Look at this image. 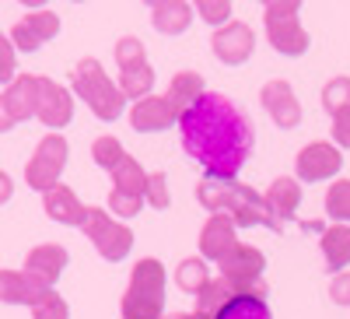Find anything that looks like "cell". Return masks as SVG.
Returning <instances> with one entry per match:
<instances>
[{
	"label": "cell",
	"instance_id": "8992f818",
	"mask_svg": "<svg viewBox=\"0 0 350 319\" xmlns=\"http://www.w3.org/2000/svg\"><path fill=\"white\" fill-rule=\"evenodd\" d=\"M67 155H70L67 140H64L60 133H46V137L39 140V148H36L32 162H28V168H25L28 186L39 190V193H46V190H53V186H60V172L67 168Z\"/></svg>",
	"mask_w": 350,
	"mask_h": 319
},
{
	"label": "cell",
	"instance_id": "83f0119b",
	"mask_svg": "<svg viewBox=\"0 0 350 319\" xmlns=\"http://www.w3.org/2000/svg\"><path fill=\"white\" fill-rule=\"evenodd\" d=\"M144 186H148V172L140 168L137 158H123L120 165L112 168V190H123V193H133V196H144Z\"/></svg>",
	"mask_w": 350,
	"mask_h": 319
},
{
	"label": "cell",
	"instance_id": "74e56055",
	"mask_svg": "<svg viewBox=\"0 0 350 319\" xmlns=\"http://www.w3.org/2000/svg\"><path fill=\"white\" fill-rule=\"evenodd\" d=\"M14 64H18V56H14L11 39L0 36V84H11L14 81Z\"/></svg>",
	"mask_w": 350,
	"mask_h": 319
},
{
	"label": "cell",
	"instance_id": "9c48e42d",
	"mask_svg": "<svg viewBox=\"0 0 350 319\" xmlns=\"http://www.w3.org/2000/svg\"><path fill=\"white\" fill-rule=\"evenodd\" d=\"M262 109L270 112V120L280 127V130H295L301 123V102L291 88V81L277 77V81H267L262 84Z\"/></svg>",
	"mask_w": 350,
	"mask_h": 319
},
{
	"label": "cell",
	"instance_id": "ac0fdd59",
	"mask_svg": "<svg viewBox=\"0 0 350 319\" xmlns=\"http://www.w3.org/2000/svg\"><path fill=\"white\" fill-rule=\"evenodd\" d=\"M267 270V256H262L256 246H235L224 259H221V277L224 281H256Z\"/></svg>",
	"mask_w": 350,
	"mask_h": 319
},
{
	"label": "cell",
	"instance_id": "7402d4cb",
	"mask_svg": "<svg viewBox=\"0 0 350 319\" xmlns=\"http://www.w3.org/2000/svg\"><path fill=\"white\" fill-rule=\"evenodd\" d=\"M151 21L161 36H183L189 21H193V8L186 0H154L151 4Z\"/></svg>",
	"mask_w": 350,
	"mask_h": 319
},
{
	"label": "cell",
	"instance_id": "8fae6325",
	"mask_svg": "<svg viewBox=\"0 0 350 319\" xmlns=\"http://www.w3.org/2000/svg\"><path fill=\"white\" fill-rule=\"evenodd\" d=\"M60 36V18L53 11H32L28 18H21L11 32V46L21 49V53H36L42 42Z\"/></svg>",
	"mask_w": 350,
	"mask_h": 319
},
{
	"label": "cell",
	"instance_id": "7bdbcfd3",
	"mask_svg": "<svg viewBox=\"0 0 350 319\" xmlns=\"http://www.w3.org/2000/svg\"><path fill=\"white\" fill-rule=\"evenodd\" d=\"M161 319H200L196 312H172V316H161Z\"/></svg>",
	"mask_w": 350,
	"mask_h": 319
},
{
	"label": "cell",
	"instance_id": "ab89813d",
	"mask_svg": "<svg viewBox=\"0 0 350 319\" xmlns=\"http://www.w3.org/2000/svg\"><path fill=\"white\" fill-rule=\"evenodd\" d=\"M333 140L336 148H350V109L333 116Z\"/></svg>",
	"mask_w": 350,
	"mask_h": 319
},
{
	"label": "cell",
	"instance_id": "cb8c5ba5",
	"mask_svg": "<svg viewBox=\"0 0 350 319\" xmlns=\"http://www.w3.org/2000/svg\"><path fill=\"white\" fill-rule=\"evenodd\" d=\"M200 95H203V77H200L196 71H179V74L172 77V84H168V95H165V99L175 105V112L183 116V112H186V109H189V105L200 99Z\"/></svg>",
	"mask_w": 350,
	"mask_h": 319
},
{
	"label": "cell",
	"instance_id": "e575fe53",
	"mask_svg": "<svg viewBox=\"0 0 350 319\" xmlns=\"http://www.w3.org/2000/svg\"><path fill=\"white\" fill-rule=\"evenodd\" d=\"M144 200H148L154 211H168L172 196H168V179L161 176V172H151V176H148V186H144Z\"/></svg>",
	"mask_w": 350,
	"mask_h": 319
},
{
	"label": "cell",
	"instance_id": "4316f807",
	"mask_svg": "<svg viewBox=\"0 0 350 319\" xmlns=\"http://www.w3.org/2000/svg\"><path fill=\"white\" fill-rule=\"evenodd\" d=\"M207 281H211V270H207V259L203 256H189L175 267V284H179V292H186V295H200Z\"/></svg>",
	"mask_w": 350,
	"mask_h": 319
},
{
	"label": "cell",
	"instance_id": "f35d334b",
	"mask_svg": "<svg viewBox=\"0 0 350 319\" xmlns=\"http://www.w3.org/2000/svg\"><path fill=\"white\" fill-rule=\"evenodd\" d=\"M329 298H333L336 305H350V274H347V270L333 274V284H329Z\"/></svg>",
	"mask_w": 350,
	"mask_h": 319
},
{
	"label": "cell",
	"instance_id": "b9f144b4",
	"mask_svg": "<svg viewBox=\"0 0 350 319\" xmlns=\"http://www.w3.org/2000/svg\"><path fill=\"white\" fill-rule=\"evenodd\" d=\"M18 123L11 120V112H8V105H4V95H0V133H8V130H14Z\"/></svg>",
	"mask_w": 350,
	"mask_h": 319
},
{
	"label": "cell",
	"instance_id": "2e32d148",
	"mask_svg": "<svg viewBox=\"0 0 350 319\" xmlns=\"http://www.w3.org/2000/svg\"><path fill=\"white\" fill-rule=\"evenodd\" d=\"M228 218L235 221V228H252V225L277 228L273 218H270V211H267V204H262V193H256V190L245 186V183H239V193H235V200H231Z\"/></svg>",
	"mask_w": 350,
	"mask_h": 319
},
{
	"label": "cell",
	"instance_id": "836d02e7",
	"mask_svg": "<svg viewBox=\"0 0 350 319\" xmlns=\"http://www.w3.org/2000/svg\"><path fill=\"white\" fill-rule=\"evenodd\" d=\"M207 25H214V28H221V25H228L231 21V0H200V4L193 8Z\"/></svg>",
	"mask_w": 350,
	"mask_h": 319
},
{
	"label": "cell",
	"instance_id": "8d00e7d4",
	"mask_svg": "<svg viewBox=\"0 0 350 319\" xmlns=\"http://www.w3.org/2000/svg\"><path fill=\"white\" fill-rule=\"evenodd\" d=\"M109 207H112V214H120V218H133V214H140V207H144V196L112 190V193H109Z\"/></svg>",
	"mask_w": 350,
	"mask_h": 319
},
{
	"label": "cell",
	"instance_id": "ffe728a7",
	"mask_svg": "<svg viewBox=\"0 0 350 319\" xmlns=\"http://www.w3.org/2000/svg\"><path fill=\"white\" fill-rule=\"evenodd\" d=\"M42 207H46V214H49L56 225H81V221H84V211H88L70 186H53V190H46Z\"/></svg>",
	"mask_w": 350,
	"mask_h": 319
},
{
	"label": "cell",
	"instance_id": "f1b7e54d",
	"mask_svg": "<svg viewBox=\"0 0 350 319\" xmlns=\"http://www.w3.org/2000/svg\"><path fill=\"white\" fill-rule=\"evenodd\" d=\"M214 319H273L267 302H259V298H249V295H235L231 298Z\"/></svg>",
	"mask_w": 350,
	"mask_h": 319
},
{
	"label": "cell",
	"instance_id": "7a4b0ae2",
	"mask_svg": "<svg viewBox=\"0 0 350 319\" xmlns=\"http://www.w3.org/2000/svg\"><path fill=\"white\" fill-rule=\"evenodd\" d=\"M70 84L98 120L109 123V120H120L123 116L126 99L120 92V84H112V77L102 71V64L95 60V56H84V60L70 71Z\"/></svg>",
	"mask_w": 350,
	"mask_h": 319
},
{
	"label": "cell",
	"instance_id": "6da1fadb",
	"mask_svg": "<svg viewBox=\"0 0 350 319\" xmlns=\"http://www.w3.org/2000/svg\"><path fill=\"white\" fill-rule=\"evenodd\" d=\"M179 133L186 155L200 162L211 179H235L256 144L249 116L217 92H203L179 116Z\"/></svg>",
	"mask_w": 350,
	"mask_h": 319
},
{
	"label": "cell",
	"instance_id": "d590c367",
	"mask_svg": "<svg viewBox=\"0 0 350 319\" xmlns=\"http://www.w3.org/2000/svg\"><path fill=\"white\" fill-rule=\"evenodd\" d=\"M148 56H144V42L133 39V36H123L120 42H116V64H120V71L133 67V64H144Z\"/></svg>",
	"mask_w": 350,
	"mask_h": 319
},
{
	"label": "cell",
	"instance_id": "4dcf8cb0",
	"mask_svg": "<svg viewBox=\"0 0 350 319\" xmlns=\"http://www.w3.org/2000/svg\"><path fill=\"white\" fill-rule=\"evenodd\" d=\"M323 105H326V112H343V109H350V77H333V81H326V88H323Z\"/></svg>",
	"mask_w": 350,
	"mask_h": 319
},
{
	"label": "cell",
	"instance_id": "60d3db41",
	"mask_svg": "<svg viewBox=\"0 0 350 319\" xmlns=\"http://www.w3.org/2000/svg\"><path fill=\"white\" fill-rule=\"evenodd\" d=\"M11 196H14V183H11L8 172H0V204H8Z\"/></svg>",
	"mask_w": 350,
	"mask_h": 319
},
{
	"label": "cell",
	"instance_id": "9a60e30c",
	"mask_svg": "<svg viewBox=\"0 0 350 319\" xmlns=\"http://www.w3.org/2000/svg\"><path fill=\"white\" fill-rule=\"evenodd\" d=\"M46 292H49V288L42 281H36L32 274H25V270H0V302L32 309Z\"/></svg>",
	"mask_w": 350,
	"mask_h": 319
},
{
	"label": "cell",
	"instance_id": "7c38bea8",
	"mask_svg": "<svg viewBox=\"0 0 350 319\" xmlns=\"http://www.w3.org/2000/svg\"><path fill=\"white\" fill-rule=\"evenodd\" d=\"M172 123H179V112H175V105L165 95H148V99L133 102L130 109V127L137 133H161Z\"/></svg>",
	"mask_w": 350,
	"mask_h": 319
},
{
	"label": "cell",
	"instance_id": "5b68a950",
	"mask_svg": "<svg viewBox=\"0 0 350 319\" xmlns=\"http://www.w3.org/2000/svg\"><path fill=\"white\" fill-rule=\"evenodd\" d=\"M81 228H84V235L95 242L98 256L109 259V264H120V259H126V253L133 249V231L120 221H112L102 207H88Z\"/></svg>",
	"mask_w": 350,
	"mask_h": 319
},
{
	"label": "cell",
	"instance_id": "4fadbf2b",
	"mask_svg": "<svg viewBox=\"0 0 350 319\" xmlns=\"http://www.w3.org/2000/svg\"><path fill=\"white\" fill-rule=\"evenodd\" d=\"M239 246V239H235V221H231L228 214H211L207 218V225H203V231H200V253H203V259H221Z\"/></svg>",
	"mask_w": 350,
	"mask_h": 319
},
{
	"label": "cell",
	"instance_id": "d6986e66",
	"mask_svg": "<svg viewBox=\"0 0 350 319\" xmlns=\"http://www.w3.org/2000/svg\"><path fill=\"white\" fill-rule=\"evenodd\" d=\"M64 267H67V249L64 246H53V242L36 246L32 253H28V259H25V274H32L46 288L64 274Z\"/></svg>",
	"mask_w": 350,
	"mask_h": 319
},
{
	"label": "cell",
	"instance_id": "52a82bcc",
	"mask_svg": "<svg viewBox=\"0 0 350 319\" xmlns=\"http://www.w3.org/2000/svg\"><path fill=\"white\" fill-rule=\"evenodd\" d=\"M211 46H214V56L224 67H242L256 53V36L245 21H228V25L214 28Z\"/></svg>",
	"mask_w": 350,
	"mask_h": 319
},
{
	"label": "cell",
	"instance_id": "e0dca14e",
	"mask_svg": "<svg viewBox=\"0 0 350 319\" xmlns=\"http://www.w3.org/2000/svg\"><path fill=\"white\" fill-rule=\"evenodd\" d=\"M4 105H8L14 123L36 116V109H39V77L36 74H14V81L4 92Z\"/></svg>",
	"mask_w": 350,
	"mask_h": 319
},
{
	"label": "cell",
	"instance_id": "30bf717a",
	"mask_svg": "<svg viewBox=\"0 0 350 319\" xmlns=\"http://www.w3.org/2000/svg\"><path fill=\"white\" fill-rule=\"evenodd\" d=\"M36 116L53 133L64 130L74 120V99H70V92L64 88V84L49 81V77H39V109H36Z\"/></svg>",
	"mask_w": 350,
	"mask_h": 319
},
{
	"label": "cell",
	"instance_id": "3957f363",
	"mask_svg": "<svg viewBox=\"0 0 350 319\" xmlns=\"http://www.w3.org/2000/svg\"><path fill=\"white\" fill-rule=\"evenodd\" d=\"M123 319H161L165 316V267L158 259H140L130 270V288L123 295Z\"/></svg>",
	"mask_w": 350,
	"mask_h": 319
},
{
	"label": "cell",
	"instance_id": "f546056e",
	"mask_svg": "<svg viewBox=\"0 0 350 319\" xmlns=\"http://www.w3.org/2000/svg\"><path fill=\"white\" fill-rule=\"evenodd\" d=\"M326 214L336 225H350V179H340L326 190Z\"/></svg>",
	"mask_w": 350,
	"mask_h": 319
},
{
	"label": "cell",
	"instance_id": "1f68e13d",
	"mask_svg": "<svg viewBox=\"0 0 350 319\" xmlns=\"http://www.w3.org/2000/svg\"><path fill=\"white\" fill-rule=\"evenodd\" d=\"M92 158L102 165V168H116L123 158H126V151H123V144L116 140V137H95V144H92Z\"/></svg>",
	"mask_w": 350,
	"mask_h": 319
},
{
	"label": "cell",
	"instance_id": "603a6c76",
	"mask_svg": "<svg viewBox=\"0 0 350 319\" xmlns=\"http://www.w3.org/2000/svg\"><path fill=\"white\" fill-rule=\"evenodd\" d=\"M235 193H239V179H211V176H203L196 183V200L211 214H228Z\"/></svg>",
	"mask_w": 350,
	"mask_h": 319
},
{
	"label": "cell",
	"instance_id": "44dd1931",
	"mask_svg": "<svg viewBox=\"0 0 350 319\" xmlns=\"http://www.w3.org/2000/svg\"><path fill=\"white\" fill-rule=\"evenodd\" d=\"M319 246H323V259H326V270L329 274H340V270L350 267V225H329V228H323Z\"/></svg>",
	"mask_w": 350,
	"mask_h": 319
},
{
	"label": "cell",
	"instance_id": "484cf974",
	"mask_svg": "<svg viewBox=\"0 0 350 319\" xmlns=\"http://www.w3.org/2000/svg\"><path fill=\"white\" fill-rule=\"evenodd\" d=\"M231 298H235V292H231V284L221 277V281H207L203 284V292L196 295V316L200 319H214Z\"/></svg>",
	"mask_w": 350,
	"mask_h": 319
},
{
	"label": "cell",
	"instance_id": "ba28073f",
	"mask_svg": "<svg viewBox=\"0 0 350 319\" xmlns=\"http://www.w3.org/2000/svg\"><path fill=\"white\" fill-rule=\"evenodd\" d=\"M295 168H298V183H323V179H333L343 168V155H340L336 144L315 140V144H305L298 151Z\"/></svg>",
	"mask_w": 350,
	"mask_h": 319
},
{
	"label": "cell",
	"instance_id": "5bb4252c",
	"mask_svg": "<svg viewBox=\"0 0 350 319\" xmlns=\"http://www.w3.org/2000/svg\"><path fill=\"white\" fill-rule=\"evenodd\" d=\"M262 204H267L273 225L280 228V221H291V218L298 214V207H301V183H298V179H291V176L273 179L270 190L262 193Z\"/></svg>",
	"mask_w": 350,
	"mask_h": 319
},
{
	"label": "cell",
	"instance_id": "277c9868",
	"mask_svg": "<svg viewBox=\"0 0 350 319\" xmlns=\"http://www.w3.org/2000/svg\"><path fill=\"white\" fill-rule=\"evenodd\" d=\"M267 39L280 56L308 53V32L298 21V0H273V4H267Z\"/></svg>",
	"mask_w": 350,
	"mask_h": 319
},
{
	"label": "cell",
	"instance_id": "d6a6232c",
	"mask_svg": "<svg viewBox=\"0 0 350 319\" xmlns=\"http://www.w3.org/2000/svg\"><path fill=\"white\" fill-rule=\"evenodd\" d=\"M32 319H70V309H67V302L49 288V292L32 305Z\"/></svg>",
	"mask_w": 350,
	"mask_h": 319
},
{
	"label": "cell",
	"instance_id": "d4e9b609",
	"mask_svg": "<svg viewBox=\"0 0 350 319\" xmlns=\"http://www.w3.org/2000/svg\"><path fill=\"white\" fill-rule=\"evenodd\" d=\"M120 92H123V99H148L151 95V88H154V67L144 60V64H133V67H126V71H120Z\"/></svg>",
	"mask_w": 350,
	"mask_h": 319
}]
</instances>
